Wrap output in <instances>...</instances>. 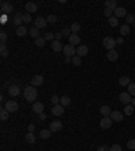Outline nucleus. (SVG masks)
<instances>
[{
  "label": "nucleus",
  "instance_id": "obj_27",
  "mask_svg": "<svg viewBox=\"0 0 135 151\" xmlns=\"http://www.w3.org/2000/svg\"><path fill=\"white\" fill-rule=\"evenodd\" d=\"M27 32H29V30H27L25 26H20V27L16 28V35L18 37H25Z\"/></svg>",
  "mask_w": 135,
  "mask_h": 151
},
{
  "label": "nucleus",
  "instance_id": "obj_29",
  "mask_svg": "<svg viewBox=\"0 0 135 151\" xmlns=\"http://www.w3.org/2000/svg\"><path fill=\"white\" fill-rule=\"evenodd\" d=\"M30 37H32V38H39V28H37L35 26H34V27H31L30 28Z\"/></svg>",
  "mask_w": 135,
  "mask_h": 151
},
{
  "label": "nucleus",
  "instance_id": "obj_10",
  "mask_svg": "<svg viewBox=\"0 0 135 151\" xmlns=\"http://www.w3.org/2000/svg\"><path fill=\"white\" fill-rule=\"evenodd\" d=\"M31 85L32 86H41V85L45 82V78H43V76H41V74H37V76H34V77L31 78Z\"/></svg>",
  "mask_w": 135,
  "mask_h": 151
},
{
  "label": "nucleus",
  "instance_id": "obj_37",
  "mask_svg": "<svg viewBox=\"0 0 135 151\" xmlns=\"http://www.w3.org/2000/svg\"><path fill=\"white\" fill-rule=\"evenodd\" d=\"M47 23H50V25H56L57 23V16L54 14H50L49 16H47Z\"/></svg>",
  "mask_w": 135,
  "mask_h": 151
},
{
  "label": "nucleus",
  "instance_id": "obj_4",
  "mask_svg": "<svg viewBox=\"0 0 135 151\" xmlns=\"http://www.w3.org/2000/svg\"><path fill=\"white\" fill-rule=\"evenodd\" d=\"M64 54L66 57H69V58H73L75 54H77V49L72 45H65L64 46Z\"/></svg>",
  "mask_w": 135,
  "mask_h": 151
},
{
  "label": "nucleus",
  "instance_id": "obj_7",
  "mask_svg": "<svg viewBox=\"0 0 135 151\" xmlns=\"http://www.w3.org/2000/svg\"><path fill=\"white\" fill-rule=\"evenodd\" d=\"M111 126H112V119H111L110 116H105V117H103V119L100 120L101 130H108V128H111Z\"/></svg>",
  "mask_w": 135,
  "mask_h": 151
},
{
  "label": "nucleus",
  "instance_id": "obj_33",
  "mask_svg": "<svg viewBox=\"0 0 135 151\" xmlns=\"http://www.w3.org/2000/svg\"><path fill=\"white\" fill-rule=\"evenodd\" d=\"M35 45L38 46V47H43V46L46 45V39L43 38V37H39V38L35 39Z\"/></svg>",
  "mask_w": 135,
  "mask_h": 151
},
{
  "label": "nucleus",
  "instance_id": "obj_35",
  "mask_svg": "<svg viewBox=\"0 0 135 151\" xmlns=\"http://www.w3.org/2000/svg\"><path fill=\"white\" fill-rule=\"evenodd\" d=\"M26 140H27V143L32 144L34 142H35V135H34V132H29L27 135H26Z\"/></svg>",
  "mask_w": 135,
  "mask_h": 151
},
{
  "label": "nucleus",
  "instance_id": "obj_39",
  "mask_svg": "<svg viewBox=\"0 0 135 151\" xmlns=\"http://www.w3.org/2000/svg\"><path fill=\"white\" fill-rule=\"evenodd\" d=\"M0 53H1V57H7L8 55V47H7V45H1V46H0Z\"/></svg>",
  "mask_w": 135,
  "mask_h": 151
},
{
  "label": "nucleus",
  "instance_id": "obj_50",
  "mask_svg": "<svg viewBox=\"0 0 135 151\" xmlns=\"http://www.w3.org/2000/svg\"><path fill=\"white\" fill-rule=\"evenodd\" d=\"M123 42H124L123 37H119V38H116V45H123Z\"/></svg>",
  "mask_w": 135,
  "mask_h": 151
},
{
  "label": "nucleus",
  "instance_id": "obj_12",
  "mask_svg": "<svg viewBox=\"0 0 135 151\" xmlns=\"http://www.w3.org/2000/svg\"><path fill=\"white\" fill-rule=\"evenodd\" d=\"M12 23H14V26L16 28L20 27L22 23H23V15L19 14V12H16V14L14 15V18H12Z\"/></svg>",
  "mask_w": 135,
  "mask_h": 151
},
{
  "label": "nucleus",
  "instance_id": "obj_46",
  "mask_svg": "<svg viewBox=\"0 0 135 151\" xmlns=\"http://www.w3.org/2000/svg\"><path fill=\"white\" fill-rule=\"evenodd\" d=\"M61 32H62V35H64V37H70L72 35V34H70V32H72L70 31V27H65Z\"/></svg>",
  "mask_w": 135,
  "mask_h": 151
},
{
  "label": "nucleus",
  "instance_id": "obj_30",
  "mask_svg": "<svg viewBox=\"0 0 135 151\" xmlns=\"http://www.w3.org/2000/svg\"><path fill=\"white\" fill-rule=\"evenodd\" d=\"M60 104L62 107H68L69 104H70V97H69V96H62V97H61Z\"/></svg>",
  "mask_w": 135,
  "mask_h": 151
},
{
  "label": "nucleus",
  "instance_id": "obj_15",
  "mask_svg": "<svg viewBox=\"0 0 135 151\" xmlns=\"http://www.w3.org/2000/svg\"><path fill=\"white\" fill-rule=\"evenodd\" d=\"M110 117L112 119V122H117V123H119V122L123 120V113H122L120 111H112Z\"/></svg>",
  "mask_w": 135,
  "mask_h": 151
},
{
  "label": "nucleus",
  "instance_id": "obj_49",
  "mask_svg": "<svg viewBox=\"0 0 135 151\" xmlns=\"http://www.w3.org/2000/svg\"><path fill=\"white\" fill-rule=\"evenodd\" d=\"M96 151H110V148L107 147V146H99L96 148Z\"/></svg>",
  "mask_w": 135,
  "mask_h": 151
},
{
  "label": "nucleus",
  "instance_id": "obj_52",
  "mask_svg": "<svg viewBox=\"0 0 135 151\" xmlns=\"http://www.w3.org/2000/svg\"><path fill=\"white\" fill-rule=\"evenodd\" d=\"M29 132H34V124H29Z\"/></svg>",
  "mask_w": 135,
  "mask_h": 151
},
{
  "label": "nucleus",
  "instance_id": "obj_24",
  "mask_svg": "<svg viewBox=\"0 0 135 151\" xmlns=\"http://www.w3.org/2000/svg\"><path fill=\"white\" fill-rule=\"evenodd\" d=\"M111 112H112V111H111V108L108 105H101V107H100V113L103 115V117H105V116H110Z\"/></svg>",
  "mask_w": 135,
  "mask_h": 151
},
{
  "label": "nucleus",
  "instance_id": "obj_20",
  "mask_svg": "<svg viewBox=\"0 0 135 151\" xmlns=\"http://www.w3.org/2000/svg\"><path fill=\"white\" fill-rule=\"evenodd\" d=\"M80 42H81V39H80V37H78L77 34H72V35L69 37V45H72V46L78 45L80 46Z\"/></svg>",
  "mask_w": 135,
  "mask_h": 151
},
{
  "label": "nucleus",
  "instance_id": "obj_31",
  "mask_svg": "<svg viewBox=\"0 0 135 151\" xmlns=\"http://www.w3.org/2000/svg\"><path fill=\"white\" fill-rule=\"evenodd\" d=\"M70 31L72 34H77L78 31H80V23H77V22H73L70 26Z\"/></svg>",
  "mask_w": 135,
  "mask_h": 151
},
{
  "label": "nucleus",
  "instance_id": "obj_45",
  "mask_svg": "<svg viewBox=\"0 0 135 151\" xmlns=\"http://www.w3.org/2000/svg\"><path fill=\"white\" fill-rule=\"evenodd\" d=\"M32 19H31V14H25L23 15V23H30Z\"/></svg>",
  "mask_w": 135,
  "mask_h": 151
},
{
  "label": "nucleus",
  "instance_id": "obj_1",
  "mask_svg": "<svg viewBox=\"0 0 135 151\" xmlns=\"http://www.w3.org/2000/svg\"><path fill=\"white\" fill-rule=\"evenodd\" d=\"M23 96L27 101L30 103H35L37 100V96H38V92H37V88L35 86H26L25 91H23Z\"/></svg>",
  "mask_w": 135,
  "mask_h": 151
},
{
  "label": "nucleus",
  "instance_id": "obj_3",
  "mask_svg": "<svg viewBox=\"0 0 135 151\" xmlns=\"http://www.w3.org/2000/svg\"><path fill=\"white\" fill-rule=\"evenodd\" d=\"M4 108L7 109L10 113H14L18 111L19 105H18V103L14 101V100H8V101H6V104H4Z\"/></svg>",
  "mask_w": 135,
  "mask_h": 151
},
{
  "label": "nucleus",
  "instance_id": "obj_22",
  "mask_svg": "<svg viewBox=\"0 0 135 151\" xmlns=\"http://www.w3.org/2000/svg\"><path fill=\"white\" fill-rule=\"evenodd\" d=\"M119 84H120V86H128V85L131 84V78L128 77V76H122L119 78Z\"/></svg>",
  "mask_w": 135,
  "mask_h": 151
},
{
  "label": "nucleus",
  "instance_id": "obj_57",
  "mask_svg": "<svg viewBox=\"0 0 135 151\" xmlns=\"http://www.w3.org/2000/svg\"><path fill=\"white\" fill-rule=\"evenodd\" d=\"M134 27H135V23H134Z\"/></svg>",
  "mask_w": 135,
  "mask_h": 151
},
{
  "label": "nucleus",
  "instance_id": "obj_34",
  "mask_svg": "<svg viewBox=\"0 0 135 151\" xmlns=\"http://www.w3.org/2000/svg\"><path fill=\"white\" fill-rule=\"evenodd\" d=\"M108 23H110L111 27H116V26L119 25V19H117L116 16H111V18L108 19Z\"/></svg>",
  "mask_w": 135,
  "mask_h": 151
},
{
  "label": "nucleus",
  "instance_id": "obj_44",
  "mask_svg": "<svg viewBox=\"0 0 135 151\" xmlns=\"http://www.w3.org/2000/svg\"><path fill=\"white\" fill-rule=\"evenodd\" d=\"M127 148L128 150H135V139H130L127 142Z\"/></svg>",
  "mask_w": 135,
  "mask_h": 151
},
{
  "label": "nucleus",
  "instance_id": "obj_43",
  "mask_svg": "<svg viewBox=\"0 0 135 151\" xmlns=\"http://www.w3.org/2000/svg\"><path fill=\"white\" fill-rule=\"evenodd\" d=\"M50 101H51V104L53 105H58L61 101V97H58V96H53V97L50 98Z\"/></svg>",
  "mask_w": 135,
  "mask_h": 151
},
{
  "label": "nucleus",
  "instance_id": "obj_25",
  "mask_svg": "<svg viewBox=\"0 0 135 151\" xmlns=\"http://www.w3.org/2000/svg\"><path fill=\"white\" fill-rule=\"evenodd\" d=\"M134 108L135 107L132 105V104H127V105L124 107V109H123V113L127 116H131L132 113H134Z\"/></svg>",
  "mask_w": 135,
  "mask_h": 151
},
{
  "label": "nucleus",
  "instance_id": "obj_38",
  "mask_svg": "<svg viewBox=\"0 0 135 151\" xmlns=\"http://www.w3.org/2000/svg\"><path fill=\"white\" fill-rule=\"evenodd\" d=\"M72 63H73L75 66H80V65H81V57L75 55L73 58H72Z\"/></svg>",
  "mask_w": 135,
  "mask_h": 151
},
{
  "label": "nucleus",
  "instance_id": "obj_41",
  "mask_svg": "<svg viewBox=\"0 0 135 151\" xmlns=\"http://www.w3.org/2000/svg\"><path fill=\"white\" fill-rule=\"evenodd\" d=\"M43 38L46 39V41H51V42H53V41H56V35H54L53 32H46Z\"/></svg>",
  "mask_w": 135,
  "mask_h": 151
},
{
  "label": "nucleus",
  "instance_id": "obj_26",
  "mask_svg": "<svg viewBox=\"0 0 135 151\" xmlns=\"http://www.w3.org/2000/svg\"><path fill=\"white\" fill-rule=\"evenodd\" d=\"M120 34H122V37L128 35V34H130V26H128L127 23H124V25L120 26Z\"/></svg>",
  "mask_w": 135,
  "mask_h": 151
},
{
  "label": "nucleus",
  "instance_id": "obj_5",
  "mask_svg": "<svg viewBox=\"0 0 135 151\" xmlns=\"http://www.w3.org/2000/svg\"><path fill=\"white\" fill-rule=\"evenodd\" d=\"M8 95L11 97H16V96L20 95V86L18 84H14V85H10L8 86Z\"/></svg>",
  "mask_w": 135,
  "mask_h": 151
},
{
  "label": "nucleus",
  "instance_id": "obj_23",
  "mask_svg": "<svg viewBox=\"0 0 135 151\" xmlns=\"http://www.w3.org/2000/svg\"><path fill=\"white\" fill-rule=\"evenodd\" d=\"M50 136H51V131H50V130H41V131H39V138L43 139V140L49 139Z\"/></svg>",
  "mask_w": 135,
  "mask_h": 151
},
{
  "label": "nucleus",
  "instance_id": "obj_11",
  "mask_svg": "<svg viewBox=\"0 0 135 151\" xmlns=\"http://www.w3.org/2000/svg\"><path fill=\"white\" fill-rule=\"evenodd\" d=\"M25 10L27 11V14H32V12H37V11H38V6H37V3H34V1H29V3H26Z\"/></svg>",
  "mask_w": 135,
  "mask_h": 151
},
{
  "label": "nucleus",
  "instance_id": "obj_16",
  "mask_svg": "<svg viewBox=\"0 0 135 151\" xmlns=\"http://www.w3.org/2000/svg\"><path fill=\"white\" fill-rule=\"evenodd\" d=\"M34 23H35V27L37 28H45V27H46V25H47V19L42 18V16H38Z\"/></svg>",
  "mask_w": 135,
  "mask_h": 151
},
{
  "label": "nucleus",
  "instance_id": "obj_32",
  "mask_svg": "<svg viewBox=\"0 0 135 151\" xmlns=\"http://www.w3.org/2000/svg\"><path fill=\"white\" fill-rule=\"evenodd\" d=\"M8 116H10V112H8L6 108L0 109V119L1 120H8Z\"/></svg>",
  "mask_w": 135,
  "mask_h": 151
},
{
  "label": "nucleus",
  "instance_id": "obj_28",
  "mask_svg": "<svg viewBox=\"0 0 135 151\" xmlns=\"http://www.w3.org/2000/svg\"><path fill=\"white\" fill-rule=\"evenodd\" d=\"M105 8H110V10H116V1L115 0H105Z\"/></svg>",
  "mask_w": 135,
  "mask_h": 151
},
{
  "label": "nucleus",
  "instance_id": "obj_13",
  "mask_svg": "<svg viewBox=\"0 0 135 151\" xmlns=\"http://www.w3.org/2000/svg\"><path fill=\"white\" fill-rule=\"evenodd\" d=\"M65 112V108L61 104H58V105H53V108H51V113H53L54 116H62Z\"/></svg>",
  "mask_w": 135,
  "mask_h": 151
},
{
  "label": "nucleus",
  "instance_id": "obj_51",
  "mask_svg": "<svg viewBox=\"0 0 135 151\" xmlns=\"http://www.w3.org/2000/svg\"><path fill=\"white\" fill-rule=\"evenodd\" d=\"M62 37H64V35H62V32H58V34H56V41H60Z\"/></svg>",
  "mask_w": 135,
  "mask_h": 151
},
{
  "label": "nucleus",
  "instance_id": "obj_53",
  "mask_svg": "<svg viewBox=\"0 0 135 151\" xmlns=\"http://www.w3.org/2000/svg\"><path fill=\"white\" fill-rule=\"evenodd\" d=\"M46 119V115H45V113H41V115H39V120H45Z\"/></svg>",
  "mask_w": 135,
  "mask_h": 151
},
{
  "label": "nucleus",
  "instance_id": "obj_18",
  "mask_svg": "<svg viewBox=\"0 0 135 151\" xmlns=\"http://www.w3.org/2000/svg\"><path fill=\"white\" fill-rule=\"evenodd\" d=\"M114 14H115V16H116L117 19L119 18H126V16H127V11H126V8H123V7H116V10L114 11Z\"/></svg>",
  "mask_w": 135,
  "mask_h": 151
},
{
  "label": "nucleus",
  "instance_id": "obj_2",
  "mask_svg": "<svg viewBox=\"0 0 135 151\" xmlns=\"http://www.w3.org/2000/svg\"><path fill=\"white\" fill-rule=\"evenodd\" d=\"M103 46L108 50V51H110V50H114L115 46H116V39H114L112 37H104L103 38Z\"/></svg>",
  "mask_w": 135,
  "mask_h": 151
},
{
  "label": "nucleus",
  "instance_id": "obj_14",
  "mask_svg": "<svg viewBox=\"0 0 135 151\" xmlns=\"http://www.w3.org/2000/svg\"><path fill=\"white\" fill-rule=\"evenodd\" d=\"M43 109H45V105H43L41 101H35L32 104V112L41 115V113H43Z\"/></svg>",
  "mask_w": 135,
  "mask_h": 151
},
{
  "label": "nucleus",
  "instance_id": "obj_17",
  "mask_svg": "<svg viewBox=\"0 0 135 151\" xmlns=\"http://www.w3.org/2000/svg\"><path fill=\"white\" fill-rule=\"evenodd\" d=\"M88 51H89V49H88V46H85V45H80V46H77V55L78 57H85L86 54H88Z\"/></svg>",
  "mask_w": 135,
  "mask_h": 151
},
{
  "label": "nucleus",
  "instance_id": "obj_56",
  "mask_svg": "<svg viewBox=\"0 0 135 151\" xmlns=\"http://www.w3.org/2000/svg\"><path fill=\"white\" fill-rule=\"evenodd\" d=\"M134 16H135V11H134Z\"/></svg>",
  "mask_w": 135,
  "mask_h": 151
},
{
  "label": "nucleus",
  "instance_id": "obj_6",
  "mask_svg": "<svg viewBox=\"0 0 135 151\" xmlns=\"http://www.w3.org/2000/svg\"><path fill=\"white\" fill-rule=\"evenodd\" d=\"M119 100H120L122 104H124V105H127V104H130L132 100L131 95L128 93V92H122L120 95H119Z\"/></svg>",
  "mask_w": 135,
  "mask_h": 151
},
{
  "label": "nucleus",
  "instance_id": "obj_19",
  "mask_svg": "<svg viewBox=\"0 0 135 151\" xmlns=\"http://www.w3.org/2000/svg\"><path fill=\"white\" fill-rule=\"evenodd\" d=\"M51 49L56 53H60V51H64V46H62V43L60 41H53L51 42Z\"/></svg>",
  "mask_w": 135,
  "mask_h": 151
},
{
  "label": "nucleus",
  "instance_id": "obj_47",
  "mask_svg": "<svg viewBox=\"0 0 135 151\" xmlns=\"http://www.w3.org/2000/svg\"><path fill=\"white\" fill-rule=\"evenodd\" d=\"M110 151H122V146L120 144H112L110 147Z\"/></svg>",
  "mask_w": 135,
  "mask_h": 151
},
{
  "label": "nucleus",
  "instance_id": "obj_36",
  "mask_svg": "<svg viewBox=\"0 0 135 151\" xmlns=\"http://www.w3.org/2000/svg\"><path fill=\"white\" fill-rule=\"evenodd\" d=\"M126 22H127V25H134L135 23V16L134 14H127V16H126Z\"/></svg>",
  "mask_w": 135,
  "mask_h": 151
},
{
  "label": "nucleus",
  "instance_id": "obj_9",
  "mask_svg": "<svg viewBox=\"0 0 135 151\" xmlns=\"http://www.w3.org/2000/svg\"><path fill=\"white\" fill-rule=\"evenodd\" d=\"M49 130L51 132H58L60 130H62V122L61 120H54L51 122V124L49 126Z\"/></svg>",
  "mask_w": 135,
  "mask_h": 151
},
{
  "label": "nucleus",
  "instance_id": "obj_54",
  "mask_svg": "<svg viewBox=\"0 0 135 151\" xmlns=\"http://www.w3.org/2000/svg\"><path fill=\"white\" fill-rule=\"evenodd\" d=\"M65 62H68V63H69V62H72V58H69V57H66V60H65Z\"/></svg>",
  "mask_w": 135,
  "mask_h": 151
},
{
  "label": "nucleus",
  "instance_id": "obj_48",
  "mask_svg": "<svg viewBox=\"0 0 135 151\" xmlns=\"http://www.w3.org/2000/svg\"><path fill=\"white\" fill-rule=\"evenodd\" d=\"M112 14H114V10H110V8H105V11H104V15H105L107 18L110 19L111 16H112Z\"/></svg>",
  "mask_w": 135,
  "mask_h": 151
},
{
  "label": "nucleus",
  "instance_id": "obj_42",
  "mask_svg": "<svg viewBox=\"0 0 135 151\" xmlns=\"http://www.w3.org/2000/svg\"><path fill=\"white\" fill-rule=\"evenodd\" d=\"M0 42H1V45H6V42H7V32L4 31L0 32Z\"/></svg>",
  "mask_w": 135,
  "mask_h": 151
},
{
  "label": "nucleus",
  "instance_id": "obj_55",
  "mask_svg": "<svg viewBox=\"0 0 135 151\" xmlns=\"http://www.w3.org/2000/svg\"><path fill=\"white\" fill-rule=\"evenodd\" d=\"M131 104L135 107V97H132V100H131Z\"/></svg>",
  "mask_w": 135,
  "mask_h": 151
},
{
  "label": "nucleus",
  "instance_id": "obj_8",
  "mask_svg": "<svg viewBox=\"0 0 135 151\" xmlns=\"http://www.w3.org/2000/svg\"><path fill=\"white\" fill-rule=\"evenodd\" d=\"M0 10H1V12H3V14L8 15V14H11V12L14 11V7H12V4L8 3V1H3V3H1V6H0Z\"/></svg>",
  "mask_w": 135,
  "mask_h": 151
},
{
  "label": "nucleus",
  "instance_id": "obj_40",
  "mask_svg": "<svg viewBox=\"0 0 135 151\" xmlns=\"http://www.w3.org/2000/svg\"><path fill=\"white\" fill-rule=\"evenodd\" d=\"M127 92L131 96H134V97H135V84H134V82H131V84L127 86Z\"/></svg>",
  "mask_w": 135,
  "mask_h": 151
},
{
  "label": "nucleus",
  "instance_id": "obj_21",
  "mask_svg": "<svg viewBox=\"0 0 135 151\" xmlns=\"http://www.w3.org/2000/svg\"><path fill=\"white\" fill-rule=\"evenodd\" d=\"M107 58H108V61H112V62H114V61H116L117 58H119V53H117L116 50H110V51H108V54H107Z\"/></svg>",
  "mask_w": 135,
  "mask_h": 151
}]
</instances>
